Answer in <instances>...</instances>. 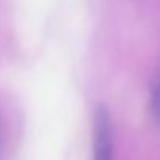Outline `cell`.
<instances>
[{
	"label": "cell",
	"mask_w": 160,
	"mask_h": 160,
	"mask_svg": "<svg viewBox=\"0 0 160 160\" xmlns=\"http://www.w3.org/2000/svg\"><path fill=\"white\" fill-rule=\"evenodd\" d=\"M112 123L109 112L100 106L95 112V160H112Z\"/></svg>",
	"instance_id": "obj_1"
},
{
	"label": "cell",
	"mask_w": 160,
	"mask_h": 160,
	"mask_svg": "<svg viewBox=\"0 0 160 160\" xmlns=\"http://www.w3.org/2000/svg\"><path fill=\"white\" fill-rule=\"evenodd\" d=\"M151 110H152L156 121L160 124V65L154 76V82L151 89Z\"/></svg>",
	"instance_id": "obj_2"
},
{
	"label": "cell",
	"mask_w": 160,
	"mask_h": 160,
	"mask_svg": "<svg viewBox=\"0 0 160 160\" xmlns=\"http://www.w3.org/2000/svg\"><path fill=\"white\" fill-rule=\"evenodd\" d=\"M0 138H2V131H0Z\"/></svg>",
	"instance_id": "obj_3"
}]
</instances>
